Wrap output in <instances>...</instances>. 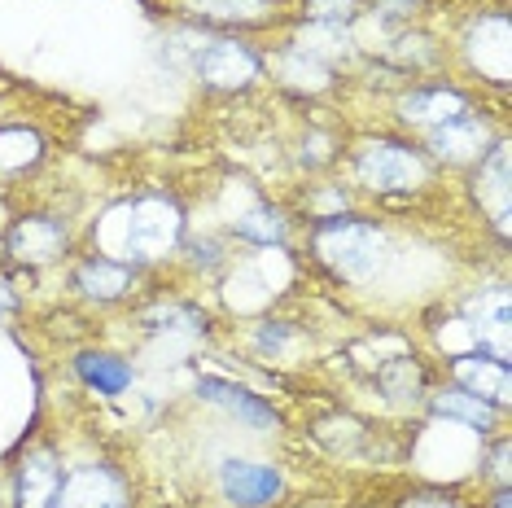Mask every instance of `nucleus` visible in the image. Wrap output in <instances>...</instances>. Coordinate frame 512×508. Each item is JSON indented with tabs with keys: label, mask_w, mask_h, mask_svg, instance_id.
Masks as SVG:
<instances>
[{
	"label": "nucleus",
	"mask_w": 512,
	"mask_h": 508,
	"mask_svg": "<svg viewBox=\"0 0 512 508\" xmlns=\"http://www.w3.org/2000/svg\"><path fill=\"white\" fill-rule=\"evenodd\" d=\"M316 254L342 281H368L386 259V237L364 219H324L316 233Z\"/></svg>",
	"instance_id": "f257e3e1"
},
{
	"label": "nucleus",
	"mask_w": 512,
	"mask_h": 508,
	"mask_svg": "<svg viewBox=\"0 0 512 508\" xmlns=\"http://www.w3.org/2000/svg\"><path fill=\"white\" fill-rule=\"evenodd\" d=\"M184 215L171 198H141L127 206V233H123V259L154 263L180 246Z\"/></svg>",
	"instance_id": "f03ea898"
},
{
	"label": "nucleus",
	"mask_w": 512,
	"mask_h": 508,
	"mask_svg": "<svg viewBox=\"0 0 512 508\" xmlns=\"http://www.w3.org/2000/svg\"><path fill=\"white\" fill-rule=\"evenodd\" d=\"M359 180L381 193L416 189V184L425 180V158L399 141H372V145H364V154H359Z\"/></svg>",
	"instance_id": "7ed1b4c3"
},
{
	"label": "nucleus",
	"mask_w": 512,
	"mask_h": 508,
	"mask_svg": "<svg viewBox=\"0 0 512 508\" xmlns=\"http://www.w3.org/2000/svg\"><path fill=\"white\" fill-rule=\"evenodd\" d=\"M193 71L206 88L237 92V88H250L254 79H259V57L237 40H206L202 49H197Z\"/></svg>",
	"instance_id": "20e7f679"
},
{
	"label": "nucleus",
	"mask_w": 512,
	"mask_h": 508,
	"mask_svg": "<svg viewBox=\"0 0 512 508\" xmlns=\"http://www.w3.org/2000/svg\"><path fill=\"white\" fill-rule=\"evenodd\" d=\"M53 508H127V482L106 465H79L62 473Z\"/></svg>",
	"instance_id": "39448f33"
},
{
	"label": "nucleus",
	"mask_w": 512,
	"mask_h": 508,
	"mask_svg": "<svg viewBox=\"0 0 512 508\" xmlns=\"http://www.w3.org/2000/svg\"><path fill=\"white\" fill-rule=\"evenodd\" d=\"M219 482L237 508H267L281 495V473L272 465H254V460H224Z\"/></svg>",
	"instance_id": "423d86ee"
},
{
	"label": "nucleus",
	"mask_w": 512,
	"mask_h": 508,
	"mask_svg": "<svg viewBox=\"0 0 512 508\" xmlns=\"http://www.w3.org/2000/svg\"><path fill=\"white\" fill-rule=\"evenodd\" d=\"M451 373H456L460 390L495 403V408H504L512 395V368H508V360H495V355H460V360L451 364Z\"/></svg>",
	"instance_id": "0eeeda50"
},
{
	"label": "nucleus",
	"mask_w": 512,
	"mask_h": 508,
	"mask_svg": "<svg viewBox=\"0 0 512 508\" xmlns=\"http://www.w3.org/2000/svg\"><path fill=\"white\" fill-rule=\"evenodd\" d=\"M9 254H18L22 263H53L66 254V228L57 219H18L9 233Z\"/></svg>",
	"instance_id": "6e6552de"
},
{
	"label": "nucleus",
	"mask_w": 512,
	"mask_h": 508,
	"mask_svg": "<svg viewBox=\"0 0 512 508\" xmlns=\"http://www.w3.org/2000/svg\"><path fill=\"white\" fill-rule=\"evenodd\" d=\"M486 123L477 119V114L464 110L460 119L442 123L429 132V149H434L438 158H451V163H469V158H486Z\"/></svg>",
	"instance_id": "1a4fd4ad"
},
{
	"label": "nucleus",
	"mask_w": 512,
	"mask_h": 508,
	"mask_svg": "<svg viewBox=\"0 0 512 508\" xmlns=\"http://www.w3.org/2000/svg\"><path fill=\"white\" fill-rule=\"evenodd\" d=\"M197 395H202L206 403H219V408L237 412V417L250 421L254 430H272L276 425V412L267 408L259 395H250L246 386H232V381H219V377H202L197 381Z\"/></svg>",
	"instance_id": "9d476101"
},
{
	"label": "nucleus",
	"mask_w": 512,
	"mask_h": 508,
	"mask_svg": "<svg viewBox=\"0 0 512 508\" xmlns=\"http://www.w3.org/2000/svg\"><path fill=\"white\" fill-rule=\"evenodd\" d=\"M399 110H403L407 123L429 127V132H434V127L460 119V114L469 110V101H464L456 88H425V92H412V97H403Z\"/></svg>",
	"instance_id": "9b49d317"
},
{
	"label": "nucleus",
	"mask_w": 512,
	"mask_h": 508,
	"mask_svg": "<svg viewBox=\"0 0 512 508\" xmlns=\"http://www.w3.org/2000/svg\"><path fill=\"white\" fill-rule=\"evenodd\" d=\"M57 487H62V465L49 452L27 456L18 473V508H53Z\"/></svg>",
	"instance_id": "f8f14e48"
},
{
	"label": "nucleus",
	"mask_w": 512,
	"mask_h": 508,
	"mask_svg": "<svg viewBox=\"0 0 512 508\" xmlns=\"http://www.w3.org/2000/svg\"><path fill=\"white\" fill-rule=\"evenodd\" d=\"M469 311L477 316V338H482V351H491L495 360H508V294L491 290V294L473 298Z\"/></svg>",
	"instance_id": "ddd939ff"
},
{
	"label": "nucleus",
	"mask_w": 512,
	"mask_h": 508,
	"mask_svg": "<svg viewBox=\"0 0 512 508\" xmlns=\"http://www.w3.org/2000/svg\"><path fill=\"white\" fill-rule=\"evenodd\" d=\"M477 198H491L495 228H499V233H508V145H495L491 158H482Z\"/></svg>",
	"instance_id": "4468645a"
},
{
	"label": "nucleus",
	"mask_w": 512,
	"mask_h": 508,
	"mask_svg": "<svg viewBox=\"0 0 512 508\" xmlns=\"http://www.w3.org/2000/svg\"><path fill=\"white\" fill-rule=\"evenodd\" d=\"M127 281H132V272H127V263H119V259H88L84 268L75 272V285L88 298H97V303L119 298L127 290Z\"/></svg>",
	"instance_id": "2eb2a0df"
},
{
	"label": "nucleus",
	"mask_w": 512,
	"mask_h": 508,
	"mask_svg": "<svg viewBox=\"0 0 512 508\" xmlns=\"http://www.w3.org/2000/svg\"><path fill=\"white\" fill-rule=\"evenodd\" d=\"M79 377L88 381V386H97L101 395H123L127 386H132V368L123 360H114V355H97V351H84L75 360Z\"/></svg>",
	"instance_id": "dca6fc26"
},
{
	"label": "nucleus",
	"mask_w": 512,
	"mask_h": 508,
	"mask_svg": "<svg viewBox=\"0 0 512 508\" xmlns=\"http://www.w3.org/2000/svg\"><path fill=\"white\" fill-rule=\"evenodd\" d=\"M434 412L438 417H451V421H464L473 430H491L495 425V403L469 395V390H451V395H438L434 399Z\"/></svg>",
	"instance_id": "f3484780"
},
{
	"label": "nucleus",
	"mask_w": 512,
	"mask_h": 508,
	"mask_svg": "<svg viewBox=\"0 0 512 508\" xmlns=\"http://www.w3.org/2000/svg\"><path fill=\"white\" fill-rule=\"evenodd\" d=\"M298 53H307V57H316V62L329 66V57L346 53V31L329 27V22H311V27L298 36Z\"/></svg>",
	"instance_id": "a211bd4d"
},
{
	"label": "nucleus",
	"mask_w": 512,
	"mask_h": 508,
	"mask_svg": "<svg viewBox=\"0 0 512 508\" xmlns=\"http://www.w3.org/2000/svg\"><path fill=\"white\" fill-rule=\"evenodd\" d=\"M40 158V136L36 132H22V127H9L0 132V171L5 167H31Z\"/></svg>",
	"instance_id": "6ab92c4d"
},
{
	"label": "nucleus",
	"mask_w": 512,
	"mask_h": 508,
	"mask_svg": "<svg viewBox=\"0 0 512 508\" xmlns=\"http://www.w3.org/2000/svg\"><path fill=\"white\" fill-rule=\"evenodd\" d=\"M237 237L272 246V241H281V237H285V219H281V211H272V206H254L250 215H241V219H237Z\"/></svg>",
	"instance_id": "aec40b11"
},
{
	"label": "nucleus",
	"mask_w": 512,
	"mask_h": 508,
	"mask_svg": "<svg viewBox=\"0 0 512 508\" xmlns=\"http://www.w3.org/2000/svg\"><path fill=\"white\" fill-rule=\"evenodd\" d=\"M193 9L197 14H206V18H228V22H254V18H263V9H267V0H193Z\"/></svg>",
	"instance_id": "412c9836"
},
{
	"label": "nucleus",
	"mask_w": 512,
	"mask_h": 508,
	"mask_svg": "<svg viewBox=\"0 0 512 508\" xmlns=\"http://www.w3.org/2000/svg\"><path fill=\"white\" fill-rule=\"evenodd\" d=\"M285 75L294 79V84H302V88H324V79H329V66L294 49V53L285 57Z\"/></svg>",
	"instance_id": "4be33fe9"
},
{
	"label": "nucleus",
	"mask_w": 512,
	"mask_h": 508,
	"mask_svg": "<svg viewBox=\"0 0 512 508\" xmlns=\"http://www.w3.org/2000/svg\"><path fill=\"white\" fill-rule=\"evenodd\" d=\"M311 18L329 22V27H342V22L355 18V0H311Z\"/></svg>",
	"instance_id": "5701e85b"
},
{
	"label": "nucleus",
	"mask_w": 512,
	"mask_h": 508,
	"mask_svg": "<svg viewBox=\"0 0 512 508\" xmlns=\"http://www.w3.org/2000/svg\"><path fill=\"white\" fill-rule=\"evenodd\" d=\"M403 508H460V504L447 500V495H412V500H403Z\"/></svg>",
	"instance_id": "b1692460"
},
{
	"label": "nucleus",
	"mask_w": 512,
	"mask_h": 508,
	"mask_svg": "<svg viewBox=\"0 0 512 508\" xmlns=\"http://www.w3.org/2000/svg\"><path fill=\"white\" fill-rule=\"evenodd\" d=\"M197 263H206V268H211V263H215V246H211V241H206V246H202V241H197Z\"/></svg>",
	"instance_id": "393cba45"
}]
</instances>
